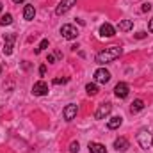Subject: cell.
I'll return each instance as SVG.
<instances>
[{"label":"cell","instance_id":"cell-1","mask_svg":"<svg viewBox=\"0 0 153 153\" xmlns=\"http://www.w3.org/2000/svg\"><path fill=\"white\" fill-rule=\"evenodd\" d=\"M119 55H121V48H119V46H109V48H105V50L98 52L94 59H96V62H98V64H107V62L116 61Z\"/></svg>","mask_w":153,"mask_h":153},{"label":"cell","instance_id":"cell-2","mask_svg":"<svg viewBox=\"0 0 153 153\" xmlns=\"http://www.w3.org/2000/svg\"><path fill=\"white\" fill-rule=\"evenodd\" d=\"M137 143H139V146H141L143 150H148L153 143V134L150 130H146V128H141V130L137 132Z\"/></svg>","mask_w":153,"mask_h":153},{"label":"cell","instance_id":"cell-3","mask_svg":"<svg viewBox=\"0 0 153 153\" xmlns=\"http://www.w3.org/2000/svg\"><path fill=\"white\" fill-rule=\"evenodd\" d=\"M61 34H62V38L64 39H75L78 36V29H76L75 25H71V23H66V25H62L61 27Z\"/></svg>","mask_w":153,"mask_h":153},{"label":"cell","instance_id":"cell-4","mask_svg":"<svg viewBox=\"0 0 153 153\" xmlns=\"http://www.w3.org/2000/svg\"><path fill=\"white\" fill-rule=\"evenodd\" d=\"M111 111H112V103L103 102V103L98 105V109H96V112H94V117H96V119H105L107 116L111 114Z\"/></svg>","mask_w":153,"mask_h":153},{"label":"cell","instance_id":"cell-5","mask_svg":"<svg viewBox=\"0 0 153 153\" xmlns=\"http://www.w3.org/2000/svg\"><path fill=\"white\" fill-rule=\"evenodd\" d=\"M109 80H111V71H109V70L98 68V70L94 71V82H98V84H107Z\"/></svg>","mask_w":153,"mask_h":153},{"label":"cell","instance_id":"cell-6","mask_svg":"<svg viewBox=\"0 0 153 153\" xmlns=\"http://www.w3.org/2000/svg\"><path fill=\"white\" fill-rule=\"evenodd\" d=\"M14 41H16V36H14V34H5V36H4V53H5V55H11V53H13Z\"/></svg>","mask_w":153,"mask_h":153},{"label":"cell","instance_id":"cell-7","mask_svg":"<svg viewBox=\"0 0 153 153\" xmlns=\"http://www.w3.org/2000/svg\"><path fill=\"white\" fill-rule=\"evenodd\" d=\"M76 4V0H61L59 2V5H57V9H55V14H64V13H68L73 5Z\"/></svg>","mask_w":153,"mask_h":153},{"label":"cell","instance_id":"cell-8","mask_svg":"<svg viewBox=\"0 0 153 153\" xmlns=\"http://www.w3.org/2000/svg\"><path fill=\"white\" fill-rule=\"evenodd\" d=\"M128 93H130V87H128V84L126 82H117L114 87V94L117 98H126L128 96Z\"/></svg>","mask_w":153,"mask_h":153},{"label":"cell","instance_id":"cell-9","mask_svg":"<svg viewBox=\"0 0 153 153\" xmlns=\"http://www.w3.org/2000/svg\"><path fill=\"white\" fill-rule=\"evenodd\" d=\"M76 112H78V107H76L75 103H70V105L64 107V111H62V117H64L66 121H73L75 116H76Z\"/></svg>","mask_w":153,"mask_h":153},{"label":"cell","instance_id":"cell-10","mask_svg":"<svg viewBox=\"0 0 153 153\" xmlns=\"http://www.w3.org/2000/svg\"><path fill=\"white\" fill-rule=\"evenodd\" d=\"M32 93H34L36 96H45V94H48V85H46V82H45V80L36 82V84L32 85Z\"/></svg>","mask_w":153,"mask_h":153},{"label":"cell","instance_id":"cell-11","mask_svg":"<svg viewBox=\"0 0 153 153\" xmlns=\"http://www.w3.org/2000/svg\"><path fill=\"white\" fill-rule=\"evenodd\" d=\"M114 148H116V152H126L130 148V143H128L126 137H117L114 141Z\"/></svg>","mask_w":153,"mask_h":153},{"label":"cell","instance_id":"cell-12","mask_svg":"<svg viewBox=\"0 0 153 153\" xmlns=\"http://www.w3.org/2000/svg\"><path fill=\"white\" fill-rule=\"evenodd\" d=\"M114 34H116V30L111 23H103V25L100 27V36H103V38H112Z\"/></svg>","mask_w":153,"mask_h":153},{"label":"cell","instance_id":"cell-13","mask_svg":"<svg viewBox=\"0 0 153 153\" xmlns=\"http://www.w3.org/2000/svg\"><path fill=\"white\" fill-rule=\"evenodd\" d=\"M34 16H36V9H34V5H32V4H27L25 9H23V18H25L27 22H30V20H34Z\"/></svg>","mask_w":153,"mask_h":153},{"label":"cell","instance_id":"cell-14","mask_svg":"<svg viewBox=\"0 0 153 153\" xmlns=\"http://www.w3.org/2000/svg\"><path fill=\"white\" fill-rule=\"evenodd\" d=\"M89 153H107V148L102 143H89Z\"/></svg>","mask_w":153,"mask_h":153},{"label":"cell","instance_id":"cell-15","mask_svg":"<svg viewBox=\"0 0 153 153\" xmlns=\"http://www.w3.org/2000/svg\"><path fill=\"white\" fill-rule=\"evenodd\" d=\"M121 123H123V117H121V116H114V117H111V119L107 121V126H109L111 130H116V128L121 126Z\"/></svg>","mask_w":153,"mask_h":153},{"label":"cell","instance_id":"cell-16","mask_svg":"<svg viewBox=\"0 0 153 153\" xmlns=\"http://www.w3.org/2000/svg\"><path fill=\"white\" fill-rule=\"evenodd\" d=\"M117 27H119V30H123V32H128V30L134 27V22H132V20H121Z\"/></svg>","mask_w":153,"mask_h":153},{"label":"cell","instance_id":"cell-17","mask_svg":"<svg viewBox=\"0 0 153 153\" xmlns=\"http://www.w3.org/2000/svg\"><path fill=\"white\" fill-rule=\"evenodd\" d=\"M143 109H144V102H143V100H134V103H132L130 111L135 114V112H139V111H143Z\"/></svg>","mask_w":153,"mask_h":153},{"label":"cell","instance_id":"cell-18","mask_svg":"<svg viewBox=\"0 0 153 153\" xmlns=\"http://www.w3.org/2000/svg\"><path fill=\"white\" fill-rule=\"evenodd\" d=\"M85 91H87V94H89V96H94V94L98 93V85H96L94 82H93V84L89 82V84L85 85Z\"/></svg>","mask_w":153,"mask_h":153},{"label":"cell","instance_id":"cell-19","mask_svg":"<svg viewBox=\"0 0 153 153\" xmlns=\"http://www.w3.org/2000/svg\"><path fill=\"white\" fill-rule=\"evenodd\" d=\"M11 23H13V16H11L9 13H7V14H4V16L0 18V25H4V27H5V25H11Z\"/></svg>","mask_w":153,"mask_h":153},{"label":"cell","instance_id":"cell-20","mask_svg":"<svg viewBox=\"0 0 153 153\" xmlns=\"http://www.w3.org/2000/svg\"><path fill=\"white\" fill-rule=\"evenodd\" d=\"M46 46H48V39H43V41L39 43V46L36 48V53H39V52H41L43 48H46Z\"/></svg>","mask_w":153,"mask_h":153},{"label":"cell","instance_id":"cell-21","mask_svg":"<svg viewBox=\"0 0 153 153\" xmlns=\"http://www.w3.org/2000/svg\"><path fill=\"white\" fill-rule=\"evenodd\" d=\"M78 148H80V146H78V143L73 141V143L70 144V153H78Z\"/></svg>","mask_w":153,"mask_h":153},{"label":"cell","instance_id":"cell-22","mask_svg":"<svg viewBox=\"0 0 153 153\" xmlns=\"http://www.w3.org/2000/svg\"><path fill=\"white\" fill-rule=\"evenodd\" d=\"M66 82H68L66 76H62V78H53V84H55V85H59V84H66Z\"/></svg>","mask_w":153,"mask_h":153},{"label":"cell","instance_id":"cell-23","mask_svg":"<svg viewBox=\"0 0 153 153\" xmlns=\"http://www.w3.org/2000/svg\"><path fill=\"white\" fill-rule=\"evenodd\" d=\"M150 9H152V4H143V7H141V11H143V13L150 11Z\"/></svg>","mask_w":153,"mask_h":153},{"label":"cell","instance_id":"cell-24","mask_svg":"<svg viewBox=\"0 0 153 153\" xmlns=\"http://www.w3.org/2000/svg\"><path fill=\"white\" fill-rule=\"evenodd\" d=\"M135 38H137V39H144V38H146V32H137V34H135Z\"/></svg>","mask_w":153,"mask_h":153},{"label":"cell","instance_id":"cell-25","mask_svg":"<svg viewBox=\"0 0 153 153\" xmlns=\"http://www.w3.org/2000/svg\"><path fill=\"white\" fill-rule=\"evenodd\" d=\"M45 73H46V66H45V64H43V66H41V68H39V75L43 76V75H45Z\"/></svg>","mask_w":153,"mask_h":153},{"label":"cell","instance_id":"cell-26","mask_svg":"<svg viewBox=\"0 0 153 153\" xmlns=\"http://www.w3.org/2000/svg\"><path fill=\"white\" fill-rule=\"evenodd\" d=\"M148 30H150V32H153V18L150 20V23H148Z\"/></svg>","mask_w":153,"mask_h":153},{"label":"cell","instance_id":"cell-27","mask_svg":"<svg viewBox=\"0 0 153 153\" xmlns=\"http://www.w3.org/2000/svg\"><path fill=\"white\" fill-rule=\"evenodd\" d=\"M53 61H55V57H53V55H48V57H46V62H53Z\"/></svg>","mask_w":153,"mask_h":153},{"label":"cell","instance_id":"cell-28","mask_svg":"<svg viewBox=\"0 0 153 153\" xmlns=\"http://www.w3.org/2000/svg\"><path fill=\"white\" fill-rule=\"evenodd\" d=\"M2 9H4V4H2V2H0V13H2Z\"/></svg>","mask_w":153,"mask_h":153},{"label":"cell","instance_id":"cell-29","mask_svg":"<svg viewBox=\"0 0 153 153\" xmlns=\"http://www.w3.org/2000/svg\"><path fill=\"white\" fill-rule=\"evenodd\" d=\"M13 2H16V4H20V2H25V0H13Z\"/></svg>","mask_w":153,"mask_h":153},{"label":"cell","instance_id":"cell-30","mask_svg":"<svg viewBox=\"0 0 153 153\" xmlns=\"http://www.w3.org/2000/svg\"><path fill=\"white\" fill-rule=\"evenodd\" d=\"M0 71H2V68H0Z\"/></svg>","mask_w":153,"mask_h":153}]
</instances>
